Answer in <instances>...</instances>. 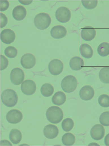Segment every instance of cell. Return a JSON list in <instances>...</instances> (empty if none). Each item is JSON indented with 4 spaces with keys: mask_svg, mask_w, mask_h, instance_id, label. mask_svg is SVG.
<instances>
[{
    "mask_svg": "<svg viewBox=\"0 0 109 146\" xmlns=\"http://www.w3.org/2000/svg\"><path fill=\"white\" fill-rule=\"evenodd\" d=\"M95 92L94 89L90 86L86 85L83 87L79 92V96L83 100H90L94 97Z\"/></svg>",
    "mask_w": 109,
    "mask_h": 146,
    "instance_id": "cell-13",
    "label": "cell"
},
{
    "mask_svg": "<svg viewBox=\"0 0 109 146\" xmlns=\"http://www.w3.org/2000/svg\"><path fill=\"white\" fill-rule=\"evenodd\" d=\"M99 121L102 125L109 126V111H105L101 114L99 117Z\"/></svg>",
    "mask_w": 109,
    "mask_h": 146,
    "instance_id": "cell-29",
    "label": "cell"
},
{
    "mask_svg": "<svg viewBox=\"0 0 109 146\" xmlns=\"http://www.w3.org/2000/svg\"><path fill=\"white\" fill-rule=\"evenodd\" d=\"M20 3L24 5H29L32 3V1H19Z\"/></svg>",
    "mask_w": 109,
    "mask_h": 146,
    "instance_id": "cell-34",
    "label": "cell"
},
{
    "mask_svg": "<svg viewBox=\"0 0 109 146\" xmlns=\"http://www.w3.org/2000/svg\"><path fill=\"white\" fill-rule=\"evenodd\" d=\"M98 103L101 107L104 108L109 107V96L106 94H102L99 96Z\"/></svg>",
    "mask_w": 109,
    "mask_h": 146,
    "instance_id": "cell-27",
    "label": "cell"
},
{
    "mask_svg": "<svg viewBox=\"0 0 109 146\" xmlns=\"http://www.w3.org/2000/svg\"><path fill=\"white\" fill-rule=\"evenodd\" d=\"M26 15V10L23 6H17L13 10L12 12L13 17L17 21H22L25 19Z\"/></svg>",
    "mask_w": 109,
    "mask_h": 146,
    "instance_id": "cell-17",
    "label": "cell"
},
{
    "mask_svg": "<svg viewBox=\"0 0 109 146\" xmlns=\"http://www.w3.org/2000/svg\"><path fill=\"white\" fill-rule=\"evenodd\" d=\"M21 63L22 66L25 68L31 69L35 64V58L34 56L31 54H25L21 58Z\"/></svg>",
    "mask_w": 109,
    "mask_h": 146,
    "instance_id": "cell-11",
    "label": "cell"
},
{
    "mask_svg": "<svg viewBox=\"0 0 109 146\" xmlns=\"http://www.w3.org/2000/svg\"><path fill=\"white\" fill-rule=\"evenodd\" d=\"M81 3L86 9L91 10L96 8L98 5V1H82Z\"/></svg>",
    "mask_w": 109,
    "mask_h": 146,
    "instance_id": "cell-30",
    "label": "cell"
},
{
    "mask_svg": "<svg viewBox=\"0 0 109 146\" xmlns=\"http://www.w3.org/2000/svg\"><path fill=\"white\" fill-rule=\"evenodd\" d=\"M23 117L22 113L17 110H12L6 116L7 120L10 123L17 124L20 122Z\"/></svg>",
    "mask_w": 109,
    "mask_h": 146,
    "instance_id": "cell-9",
    "label": "cell"
},
{
    "mask_svg": "<svg viewBox=\"0 0 109 146\" xmlns=\"http://www.w3.org/2000/svg\"><path fill=\"white\" fill-rule=\"evenodd\" d=\"M9 5V2L7 1H1V11H4L8 8Z\"/></svg>",
    "mask_w": 109,
    "mask_h": 146,
    "instance_id": "cell-33",
    "label": "cell"
},
{
    "mask_svg": "<svg viewBox=\"0 0 109 146\" xmlns=\"http://www.w3.org/2000/svg\"><path fill=\"white\" fill-rule=\"evenodd\" d=\"M54 88L50 84L45 83L41 88L40 91L42 94L44 96L48 97L52 95L54 92Z\"/></svg>",
    "mask_w": 109,
    "mask_h": 146,
    "instance_id": "cell-22",
    "label": "cell"
},
{
    "mask_svg": "<svg viewBox=\"0 0 109 146\" xmlns=\"http://www.w3.org/2000/svg\"><path fill=\"white\" fill-rule=\"evenodd\" d=\"M96 30L90 26H87L81 30V38L85 41L92 40L96 36Z\"/></svg>",
    "mask_w": 109,
    "mask_h": 146,
    "instance_id": "cell-12",
    "label": "cell"
},
{
    "mask_svg": "<svg viewBox=\"0 0 109 146\" xmlns=\"http://www.w3.org/2000/svg\"><path fill=\"white\" fill-rule=\"evenodd\" d=\"M74 122L72 119L69 118L63 120L61 123L62 128L65 132L70 131L74 127Z\"/></svg>",
    "mask_w": 109,
    "mask_h": 146,
    "instance_id": "cell-26",
    "label": "cell"
},
{
    "mask_svg": "<svg viewBox=\"0 0 109 146\" xmlns=\"http://www.w3.org/2000/svg\"><path fill=\"white\" fill-rule=\"evenodd\" d=\"M9 138L12 143L14 144H18L21 141L22 133L20 131L17 129H12L10 133Z\"/></svg>",
    "mask_w": 109,
    "mask_h": 146,
    "instance_id": "cell-21",
    "label": "cell"
},
{
    "mask_svg": "<svg viewBox=\"0 0 109 146\" xmlns=\"http://www.w3.org/2000/svg\"><path fill=\"white\" fill-rule=\"evenodd\" d=\"M63 68V65L62 62L58 59L53 60L49 64V71L53 75H59L62 72Z\"/></svg>",
    "mask_w": 109,
    "mask_h": 146,
    "instance_id": "cell-7",
    "label": "cell"
},
{
    "mask_svg": "<svg viewBox=\"0 0 109 146\" xmlns=\"http://www.w3.org/2000/svg\"><path fill=\"white\" fill-rule=\"evenodd\" d=\"M97 51L101 56H107L109 55V44L107 42L101 43L98 47Z\"/></svg>",
    "mask_w": 109,
    "mask_h": 146,
    "instance_id": "cell-25",
    "label": "cell"
},
{
    "mask_svg": "<svg viewBox=\"0 0 109 146\" xmlns=\"http://www.w3.org/2000/svg\"><path fill=\"white\" fill-rule=\"evenodd\" d=\"M70 10L65 7L58 8L55 12V17L57 21L61 23H65L68 22L71 18Z\"/></svg>",
    "mask_w": 109,
    "mask_h": 146,
    "instance_id": "cell-5",
    "label": "cell"
},
{
    "mask_svg": "<svg viewBox=\"0 0 109 146\" xmlns=\"http://www.w3.org/2000/svg\"><path fill=\"white\" fill-rule=\"evenodd\" d=\"M44 135L48 139H52L58 135L59 131L56 126L51 124L47 125L43 130Z\"/></svg>",
    "mask_w": 109,
    "mask_h": 146,
    "instance_id": "cell-15",
    "label": "cell"
},
{
    "mask_svg": "<svg viewBox=\"0 0 109 146\" xmlns=\"http://www.w3.org/2000/svg\"><path fill=\"white\" fill-rule=\"evenodd\" d=\"M105 145L106 146H109V133L105 137L104 139Z\"/></svg>",
    "mask_w": 109,
    "mask_h": 146,
    "instance_id": "cell-35",
    "label": "cell"
},
{
    "mask_svg": "<svg viewBox=\"0 0 109 146\" xmlns=\"http://www.w3.org/2000/svg\"><path fill=\"white\" fill-rule=\"evenodd\" d=\"M90 135L92 138L96 141L102 139L105 135V129L102 125H95L91 129Z\"/></svg>",
    "mask_w": 109,
    "mask_h": 146,
    "instance_id": "cell-10",
    "label": "cell"
},
{
    "mask_svg": "<svg viewBox=\"0 0 109 146\" xmlns=\"http://www.w3.org/2000/svg\"><path fill=\"white\" fill-rule=\"evenodd\" d=\"M1 70L5 69L8 65V61L5 56L1 55Z\"/></svg>",
    "mask_w": 109,
    "mask_h": 146,
    "instance_id": "cell-31",
    "label": "cell"
},
{
    "mask_svg": "<svg viewBox=\"0 0 109 146\" xmlns=\"http://www.w3.org/2000/svg\"><path fill=\"white\" fill-rule=\"evenodd\" d=\"M66 97L65 94L61 91L57 92L52 99V103L57 106L62 105L66 101Z\"/></svg>",
    "mask_w": 109,
    "mask_h": 146,
    "instance_id": "cell-20",
    "label": "cell"
},
{
    "mask_svg": "<svg viewBox=\"0 0 109 146\" xmlns=\"http://www.w3.org/2000/svg\"><path fill=\"white\" fill-rule=\"evenodd\" d=\"M80 51L81 56L85 58H90L93 55V51L92 47L87 44H83L81 45Z\"/></svg>",
    "mask_w": 109,
    "mask_h": 146,
    "instance_id": "cell-19",
    "label": "cell"
},
{
    "mask_svg": "<svg viewBox=\"0 0 109 146\" xmlns=\"http://www.w3.org/2000/svg\"><path fill=\"white\" fill-rule=\"evenodd\" d=\"M36 85L35 82L30 80H26L23 81L21 86L22 92L27 95H33L36 90Z\"/></svg>",
    "mask_w": 109,
    "mask_h": 146,
    "instance_id": "cell-8",
    "label": "cell"
},
{
    "mask_svg": "<svg viewBox=\"0 0 109 146\" xmlns=\"http://www.w3.org/2000/svg\"><path fill=\"white\" fill-rule=\"evenodd\" d=\"M1 99L4 105L7 107H12L16 105L18 96L16 93L13 90L7 89L2 93Z\"/></svg>",
    "mask_w": 109,
    "mask_h": 146,
    "instance_id": "cell-2",
    "label": "cell"
},
{
    "mask_svg": "<svg viewBox=\"0 0 109 146\" xmlns=\"http://www.w3.org/2000/svg\"><path fill=\"white\" fill-rule=\"evenodd\" d=\"M75 141V137L73 134L67 133L65 134L62 137V142L63 145L66 146L72 145Z\"/></svg>",
    "mask_w": 109,
    "mask_h": 146,
    "instance_id": "cell-24",
    "label": "cell"
},
{
    "mask_svg": "<svg viewBox=\"0 0 109 146\" xmlns=\"http://www.w3.org/2000/svg\"><path fill=\"white\" fill-rule=\"evenodd\" d=\"M46 117L50 122L57 124L62 121L63 117V113L59 107L55 106H52L47 109Z\"/></svg>",
    "mask_w": 109,
    "mask_h": 146,
    "instance_id": "cell-1",
    "label": "cell"
},
{
    "mask_svg": "<svg viewBox=\"0 0 109 146\" xmlns=\"http://www.w3.org/2000/svg\"><path fill=\"white\" fill-rule=\"evenodd\" d=\"M99 77L102 83L109 84V67H105L102 68L99 72Z\"/></svg>",
    "mask_w": 109,
    "mask_h": 146,
    "instance_id": "cell-23",
    "label": "cell"
},
{
    "mask_svg": "<svg viewBox=\"0 0 109 146\" xmlns=\"http://www.w3.org/2000/svg\"><path fill=\"white\" fill-rule=\"evenodd\" d=\"M5 54L8 57L13 58L16 56L18 54V51L13 46H8L5 49Z\"/></svg>",
    "mask_w": 109,
    "mask_h": 146,
    "instance_id": "cell-28",
    "label": "cell"
},
{
    "mask_svg": "<svg viewBox=\"0 0 109 146\" xmlns=\"http://www.w3.org/2000/svg\"><path fill=\"white\" fill-rule=\"evenodd\" d=\"M8 20L6 16L2 13H1V28L5 27L7 23Z\"/></svg>",
    "mask_w": 109,
    "mask_h": 146,
    "instance_id": "cell-32",
    "label": "cell"
},
{
    "mask_svg": "<svg viewBox=\"0 0 109 146\" xmlns=\"http://www.w3.org/2000/svg\"><path fill=\"white\" fill-rule=\"evenodd\" d=\"M35 25L38 29L44 30L48 28L51 23V19L48 14L41 13L38 14L35 18Z\"/></svg>",
    "mask_w": 109,
    "mask_h": 146,
    "instance_id": "cell-3",
    "label": "cell"
},
{
    "mask_svg": "<svg viewBox=\"0 0 109 146\" xmlns=\"http://www.w3.org/2000/svg\"><path fill=\"white\" fill-rule=\"evenodd\" d=\"M77 84L76 78L70 75L67 76L63 79L61 85L62 89L65 92L70 93L76 89Z\"/></svg>",
    "mask_w": 109,
    "mask_h": 146,
    "instance_id": "cell-4",
    "label": "cell"
},
{
    "mask_svg": "<svg viewBox=\"0 0 109 146\" xmlns=\"http://www.w3.org/2000/svg\"><path fill=\"white\" fill-rule=\"evenodd\" d=\"M25 74L23 70L19 68H16L11 72L10 78L13 84L18 85L21 84L24 80Z\"/></svg>",
    "mask_w": 109,
    "mask_h": 146,
    "instance_id": "cell-6",
    "label": "cell"
},
{
    "mask_svg": "<svg viewBox=\"0 0 109 146\" xmlns=\"http://www.w3.org/2000/svg\"><path fill=\"white\" fill-rule=\"evenodd\" d=\"M67 33L66 29L61 25L55 26L52 29L50 32L52 37L57 39L64 37L66 35Z\"/></svg>",
    "mask_w": 109,
    "mask_h": 146,
    "instance_id": "cell-16",
    "label": "cell"
},
{
    "mask_svg": "<svg viewBox=\"0 0 109 146\" xmlns=\"http://www.w3.org/2000/svg\"><path fill=\"white\" fill-rule=\"evenodd\" d=\"M15 37L14 32L10 29L4 30L1 34V41L4 43L7 44L13 42L15 40Z\"/></svg>",
    "mask_w": 109,
    "mask_h": 146,
    "instance_id": "cell-14",
    "label": "cell"
},
{
    "mask_svg": "<svg viewBox=\"0 0 109 146\" xmlns=\"http://www.w3.org/2000/svg\"><path fill=\"white\" fill-rule=\"evenodd\" d=\"M84 61L80 57H73L69 62V66L74 71L80 70L84 67Z\"/></svg>",
    "mask_w": 109,
    "mask_h": 146,
    "instance_id": "cell-18",
    "label": "cell"
}]
</instances>
